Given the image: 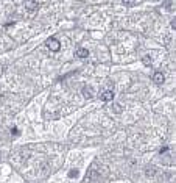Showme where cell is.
<instances>
[{"instance_id":"14","label":"cell","mask_w":176,"mask_h":183,"mask_svg":"<svg viewBox=\"0 0 176 183\" xmlns=\"http://www.w3.org/2000/svg\"><path fill=\"white\" fill-rule=\"evenodd\" d=\"M167 150H168V147H167V146H165V147H162V149H160V152H159V153H160V155H162V153H165V152H167Z\"/></svg>"},{"instance_id":"8","label":"cell","mask_w":176,"mask_h":183,"mask_svg":"<svg viewBox=\"0 0 176 183\" xmlns=\"http://www.w3.org/2000/svg\"><path fill=\"white\" fill-rule=\"evenodd\" d=\"M122 2H123L125 7H134V5H137V0H122Z\"/></svg>"},{"instance_id":"10","label":"cell","mask_w":176,"mask_h":183,"mask_svg":"<svg viewBox=\"0 0 176 183\" xmlns=\"http://www.w3.org/2000/svg\"><path fill=\"white\" fill-rule=\"evenodd\" d=\"M78 174H80L78 169H70V171H69V177H70V178H75Z\"/></svg>"},{"instance_id":"11","label":"cell","mask_w":176,"mask_h":183,"mask_svg":"<svg viewBox=\"0 0 176 183\" xmlns=\"http://www.w3.org/2000/svg\"><path fill=\"white\" fill-rule=\"evenodd\" d=\"M165 8L170 10V11L173 10V0H167V2H165Z\"/></svg>"},{"instance_id":"3","label":"cell","mask_w":176,"mask_h":183,"mask_svg":"<svg viewBox=\"0 0 176 183\" xmlns=\"http://www.w3.org/2000/svg\"><path fill=\"white\" fill-rule=\"evenodd\" d=\"M164 80H165V77H164L162 72H154V74H153V81H154L156 84H162Z\"/></svg>"},{"instance_id":"7","label":"cell","mask_w":176,"mask_h":183,"mask_svg":"<svg viewBox=\"0 0 176 183\" xmlns=\"http://www.w3.org/2000/svg\"><path fill=\"white\" fill-rule=\"evenodd\" d=\"M145 175H146V177H154V175H156V167H153V166L145 167Z\"/></svg>"},{"instance_id":"2","label":"cell","mask_w":176,"mask_h":183,"mask_svg":"<svg viewBox=\"0 0 176 183\" xmlns=\"http://www.w3.org/2000/svg\"><path fill=\"white\" fill-rule=\"evenodd\" d=\"M100 99L103 102H112L114 100V91H103L100 94Z\"/></svg>"},{"instance_id":"13","label":"cell","mask_w":176,"mask_h":183,"mask_svg":"<svg viewBox=\"0 0 176 183\" xmlns=\"http://www.w3.org/2000/svg\"><path fill=\"white\" fill-rule=\"evenodd\" d=\"M170 25H171V28L174 30V28H176V19H173V21L170 22Z\"/></svg>"},{"instance_id":"12","label":"cell","mask_w":176,"mask_h":183,"mask_svg":"<svg viewBox=\"0 0 176 183\" xmlns=\"http://www.w3.org/2000/svg\"><path fill=\"white\" fill-rule=\"evenodd\" d=\"M11 135H14V136H17V135H19V130H17L16 127H13V128H11Z\"/></svg>"},{"instance_id":"5","label":"cell","mask_w":176,"mask_h":183,"mask_svg":"<svg viewBox=\"0 0 176 183\" xmlns=\"http://www.w3.org/2000/svg\"><path fill=\"white\" fill-rule=\"evenodd\" d=\"M75 55H76L78 58H87V55H89V50H87V49H84V47H80V49L75 52Z\"/></svg>"},{"instance_id":"9","label":"cell","mask_w":176,"mask_h":183,"mask_svg":"<svg viewBox=\"0 0 176 183\" xmlns=\"http://www.w3.org/2000/svg\"><path fill=\"white\" fill-rule=\"evenodd\" d=\"M142 63H143L145 66H151V58L146 55V56H143V58H142Z\"/></svg>"},{"instance_id":"4","label":"cell","mask_w":176,"mask_h":183,"mask_svg":"<svg viewBox=\"0 0 176 183\" xmlns=\"http://www.w3.org/2000/svg\"><path fill=\"white\" fill-rule=\"evenodd\" d=\"M25 7H27L30 11H35V10L39 8V3L35 2V0H27V2H25Z\"/></svg>"},{"instance_id":"6","label":"cell","mask_w":176,"mask_h":183,"mask_svg":"<svg viewBox=\"0 0 176 183\" xmlns=\"http://www.w3.org/2000/svg\"><path fill=\"white\" fill-rule=\"evenodd\" d=\"M83 96L86 99H92V91H90V86H84L83 88Z\"/></svg>"},{"instance_id":"1","label":"cell","mask_w":176,"mask_h":183,"mask_svg":"<svg viewBox=\"0 0 176 183\" xmlns=\"http://www.w3.org/2000/svg\"><path fill=\"white\" fill-rule=\"evenodd\" d=\"M45 46L52 50V52H58L59 49H61V44H59V41L58 39H55V38H52V39H49L47 42H45Z\"/></svg>"}]
</instances>
